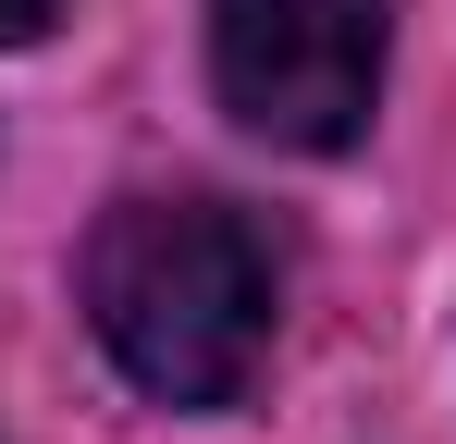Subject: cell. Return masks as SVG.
<instances>
[{
  "mask_svg": "<svg viewBox=\"0 0 456 444\" xmlns=\"http://www.w3.org/2000/svg\"><path fill=\"white\" fill-rule=\"evenodd\" d=\"M272 234L223 198H124L86 234V321L160 407H234L272 358Z\"/></svg>",
  "mask_w": 456,
  "mask_h": 444,
  "instance_id": "6da1fadb",
  "label": "cell"
},
{
  "mask_svg": "<svg viewBox=\"0 0 456 444\" xmlns=\"http://www.w3.org/2000/svg\"><path fill=\"white\" fill-rule=\"evenodd\" d=\"M382 50H395V0H210L223 111L272 148H308V160L370 136Z\"/></svg>",
  "mask_w": 456,
  "mask_h": 444,
  "instance_id": "7a4b0ae2",
  "label": "cell"
},
{
  "mask_svg": "<svg viewBox=\"0 0 456 444\" xmlns=\"http://www.w3.org/2000/svg\"><path fill=\"white\" fill-rule=\"evenodd\" d=\"M37 25H50V0H0V50H25Z\"/></svg>",
  "mask_w": 456,
  "mask_h": 444,
  "instance_id": "3957f363",
  "label": "cell"
}]
</instances>
